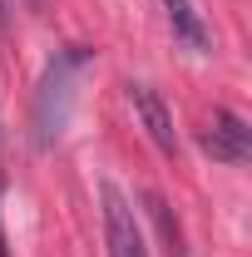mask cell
<instances>
[{
    "label": "cell",
    "instance_id": "8",
    "mask_svg": "<svg viewBox=\"0 0 252 257\" xmlns=\"http://www.w3.org/2000/svg\"><path fill=\"white\" fill-rule=\"evenodd\" d=\"M35 5H40V0H35Z\"/></svg>",
    "mask_w": 252,
    "mask_h": 257
},
{
    "label": "cell",
    "instance_id": "3",
    "mask_svg": "<svg viewBox=\"0 0 252 257\" xmlns=\"http://www.w3.org/2000/svg\"><path fill=\"white\" fill-rule=\"evenodd\" d=\"M203 154H213L218 163H247L252 159V128L232 114V109H213V119L203 128Z\"/></svg>",
    "mask_w": 252,
    "mask_h": 257
},
{
    "label": "cell",
    "instance_id": "2",
    "mask_svg": "<svg viewBox=\"0 0 252 257\" xmlns=\"http://www.w3.org/2000/svg\"><path fill=\"white\" fill-rule=\"evenodd\" d=\"M99 208H104V242L109 257H149V237L134 218V203L114 183H99Z\"/></svg>",
    "mask_w": 252,
    "mask_h": 257
},
{
    "label": "cell",
    "instance_id": "7",
    "mask_svg": "<svg viewBox=\"0 0 252 257\" xmlns=\"http://www.w3.org/2000/svg\"><path fill=\"white\" fill-rule=\"evenodd\" d=\"M0 257H10V252H5V232H0Z\"/></svg>",
    "mask_w": 252,
    "mask_h": 257
},
{
    "label": "cell",
    "instance_id": "4",
    "mask_svg": "<svg viewBox=\"0 0 252 257\" xmlns=\"http://www.w3.org/2000/svg\"><path fill=\"white\" fill-rule=\"evenodd\" d=\"M124 89H129V104H134L144 134L154 139V149L178 154V128H173V114H168V104L158 99V89H149V84H124Z\"/></svg>",
    "mask_w": 252,
    "mask_h": 257
},
{
    "label": "cell",
    "instance_id": "6",
    "mask_svg": "<svg viewBox=\"0 0 252 257\" xmlns=\"http://www.w3.org/2000/svg\"><path fill=\"white\" fill-rule=\"evenodd\" d=\"M149 213H154L158 232H163V242H168V257H183V232H178V223L168 218V208H163V198H149Z\"/></svg>",
    "mask_w": 252,
    "mask_h": 257
},
{
    "label": "cell",
    "instance_id": "5",
    "mask_svg": "<svg viewBox=\"0 0 252 257\" xmlns=\"http://www.w3.org/2000/svg\"><path fill=\"white\" fill-rule=\"evenodd\" d=\"M163 10H168L173 40H183L193 55H208V25H203V15L193 10V0H163Z\"/></svg>",
    "mask_w": 252,
    "mask_h": 257
},
{
    "label": "cell",
    "instance_id": "1",
    "mask_svg": "<svg viewBox=\"0 0 252 257\" xmlns=\"http://www.w3.org/2000/svg\"><path fill=\"white\" fill-rule=\"evenodd\" d=\"M89 64H94V55L84 45H69V50H60L55 60L45 64L40 89H35V144L40 149L60 144L64 124H69V104H74V84H79V74Z\"/></svg>",
    "mask_w": 252,
    "mask_h": 257
}]
</instances>
